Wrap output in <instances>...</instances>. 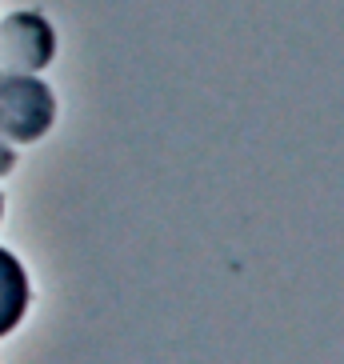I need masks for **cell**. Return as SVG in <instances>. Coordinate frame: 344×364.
Masks as SVG:
<instances>
[{"label": "cell", "instance_id": "1", "mask_svg": "<svg viewBox=\"0 0 344 364\" xmlns=\"http://www.w3.org/2000/svg\"><path fill=\"white\" fill-rule=\"evenodd\" d=\"M56 120V97L41 76L0 73V140L33 144Z\"/></svg>", "mask_w": 344, "mask_h": 364}, {"label": "cell", "instance_id": "2", "mask_svg": "<svg viewBox=\"0 0 344 364\" xmlns=\"http://www.w3.org/2000/svg\"><path fill=\"white\" fill-rule=\"evenodd\" d=\"M56 36L53 24L36 12H9L0 21V73H24L36 76L53 65Z\"/></svg>", "mask_w": 344, "mask_h": 364}, {"label": "cell", "instance_id": "3", "mask_svg": "<svg viewBox=\"0 0 344 364\" xmlns=\"http://www.w3.org/2000/svg\"><path fill=\"white\" fill-rule=\"evenodd\" d=\"M28 312V277L24 264L12 257L9 248H0V336H9Z\"/></svg>", "mask_w": 344, "mask_h": 364}, {"label": "cell", "instance_id": "4", "mask_svg": "<svg viewBox=\"0 0 344 364\" xmlns=\"http://www.w3.org/2000/svg\"><path fill=\"white\" fill-rule=\"evenodd\" d=\"M12 168H16V149L9 140H0V176H9Z\"/></svg>", "mask_w": 344, "mask_h": 364}, {"label": "cell", "instance_id": "5", "mask_svg": "<svg viewBox=\"0 0 344 364\" xmlns=\"http://www.w3.org/2000/svg\"><path fill=\"white\" fill-rule=\"evenodd\" d=\"M0 213H4V196H0Z\"/></svg>", "mask_w": 344, "mask_h": 364}]
</instances>
